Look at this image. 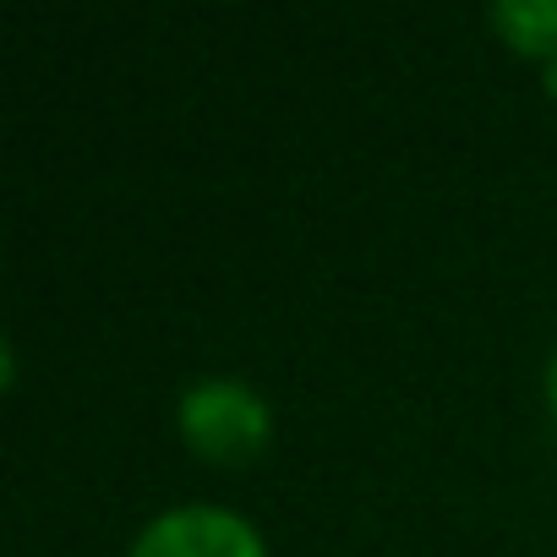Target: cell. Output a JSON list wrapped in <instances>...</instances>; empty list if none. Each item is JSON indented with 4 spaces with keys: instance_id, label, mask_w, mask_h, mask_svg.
<instances>
[{
    "instance_id": "6da1fadb",
    "label": "cell",
    "mask_w": 557,
    "mask_h": 557,
    "mask_svg": "<svg viewBox=\"0 0 557 557\" xmlns=\"http://www.w3.org/2000/svg\"><path fill=\"white\" fill-rule=\"evenodd\" d=\"M175 426L186 448H197L213 465H240L268 448L273 410L246 377H197L175 399Z\"/></svg>"
},
{
    "instance_id": "7a4b0ae2",
    "label": "cell",
    "mask_w": 557,
    "mask_h": 557,
    "mask_svg": "<svg viewBox=\"0 0 557 557\" xmlns=\"http://www.w3.org/2000/svg\"><path fill=\"white\" fill-rule=\"evenodd\" d=\"M126 557H268V541L224 503H175L132 535Z\"/></svg>"
},
{
    "instance_id": "3957f363",
    "label": "cell",
    "mask_w": 557,
    "mask_h": 557,
    "mask_svg": "<svg viewBox=\"0 0 557 557\" xmlns=\"http://www.w3.org/2000/svg\"><path fill=\"white\" fill-rule=\"evenodd\" d=\"M492 28L530 61L552 66L557 61V0H497Z\"/></svg>"
},
{
    "instance_id": "277c9868",
    "label": "cell",
    "mask_w": 557,
    "mask_h": 557,
    "mask_svg": "<svg viewBox=\"0 0 557 557\" xmlns=\"http://www.w3.org/2000/svg\"><path fill=\"white\" fill-rule=\"evenodd\" d=\"M546 405H552V421H557V350L546 361Z\"/></svg>"
},
{
    "instance_id": "5b68a950",
    "label": "cell",
    "mask_w": 557,
    "mask_h": 557,
    "mask_svg": "<svg viewBox=\"0 0 557 557\" xmlns=\"http://www.w3.org/2000/svg\"><path fill=\"white\" fill-rule=\"evenodd\" d=\"M546 94H552V99H557V61H552V66H546Z\"/></svg>"
}]
</instances>
